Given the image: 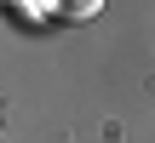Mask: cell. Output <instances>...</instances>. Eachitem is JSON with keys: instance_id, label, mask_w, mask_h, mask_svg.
<instances>
[{"instance_id": "cell-1", "label": "cell", "mask_w": 155, "mask_h": 143, "mask_svg": "<svg viewBox=\"0 0 155 143\" xmlns=\"http://www.w3.org/2000/svg\"><path fill=\"white\" fill-rule=\"evenodd\" d=\"M98 6H104V0H63V11H69V17H92Z\"/></svg>"}]
</instances>
